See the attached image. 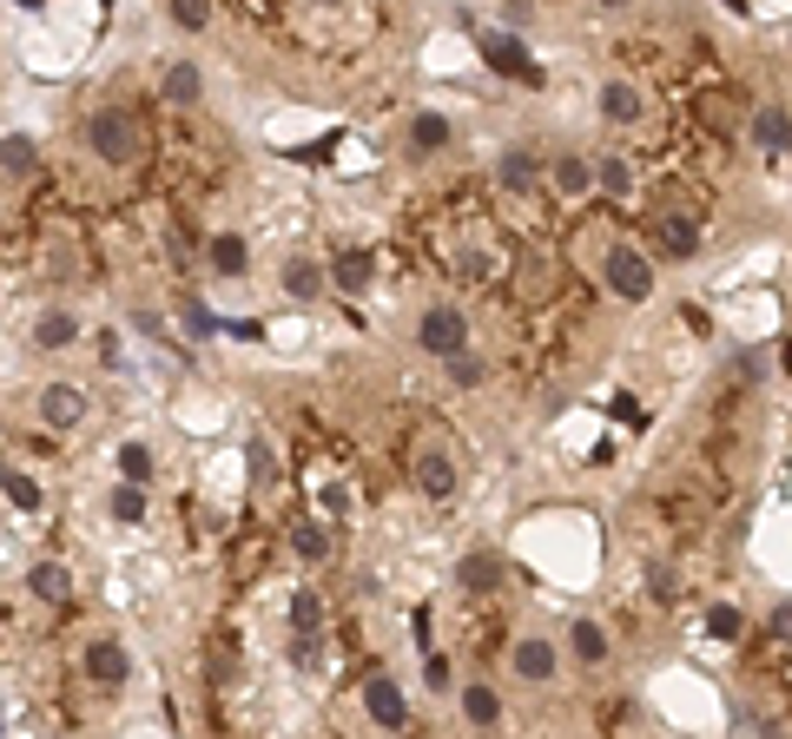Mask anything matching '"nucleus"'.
<instances>
[{
  "mask_svg": "<svg viewBox=\"0 0 792 739\" xmlns=\"http://www.w3.org/2000/svg\"><path fill=\"white\" fill-rule=\"evenodd\" d=\"M87 152L100 158V166H113V173H126V166H139V152H145V132H139V119H132V106H93L87 113Z\"/></svg>",
  "mask_w": 792,
  "mask_h": 739,
  "instance_id": "obj_1",
  "label": "nucleus"
},
{
  "mask_svg": "<svg viewBox=\"0 0 792 739\" xmlns=\"http://www.w3.org/2000/svg\"><path fill=\"white\" fill-rule=\"evenodd\" d=\"M595 271H601L608 297H621V304H648L654 297V252H648V244H634V238H608Z\"/></svg>",
  "mask_w": 792,
  "mask_h": 739,
  "instance_id": "obj_2",
  "label": "nucleus"
},
{
  "mask_svg": "<svg viewBox=\"0 0 792 739\" xmlns=\"http://www.w3.org/2000/svg\"><path fill=\"white\" fill-rule=\"evenodd\" d=\"M410 482H417L423 502H456V496H462V456L449 449V436H436V430L417 436V449H410Z\"/></svg>",
  "mask_w": 792,
  "mask_h": 739,
  "instance_id": "obj_3",
  "label": "nucleus"
},
{
  "mask_svg": "<svg viewBox=\"0 0 792 739\" xmlns=\"http://www.w3.org/2000/svg\"><path fill=\"white\" fill-rule=\"evenodd\" d=\"M79 680L87 687H132V647L119 634H87L79 640Z\"/></svg>",
  "mask_w": 792,
  "mask_h": 739,
  "instance_id": "obj_4",
  "label": "nucleus"
},
{
  "mask_svg": "<svg viewBox=\"0 0 792 739\" xmlns=\"http://www.w3.org/2000/svg\"><path fill=\"white\" fill-rule=\"evenodd\" d=\"M475 53H483V66L489 73H502V79H515V87H541V60L528 53V40L522 34H502V27H489V34H475Z\"/></svg>",
  "mask_w": 792,
  "mask_h": 739,
  "instance_id": "obj_5",
  "label": "nucleus"
},
{
  "mask_svg": "<svg viewBox=\"0 0 792 739\" xmlns=\"http://www.w3.org/2000/svg\"><path fill=\"white\" fill-rule=\"evenodd\" d=\"M554 674H562V647H554V634H515L509 640V680L541 693L554 687Z\"/></svg>",
  "mask_w": 792,
  "mask_h": 739,
  "instance_id": "obj_6",
  "label": "nucleus"
},
{
  "mask_svg": "<svg viewBox=\"0 0 792 739\" xmlns=\"http://www.w3.org/2000/svg\"><path fill=\"white\" fill-rule=\"evenodd\" d=\"M417 344H423L436 364L462 357V351H469V317H462L456 304H423V317H417Z\"/></svg>",
  "mask_w": 792,
  "mask_h": 739,
  "instance_id": "obj_7",
  "label": "nucleus"
},
{
  "mask_svg": "<svg viewBox=\"0 0 792 739\" xmlns=\"http://www.w3.org/2000/svg\"><path fill=\"white\" fill-rule=\"evenodd\" d=\"M87 390L79 383H66V377H53V383H40V396H34V423H47L53 436H66V430H79L87 423Z\"/></svg>",
  "mask_w": 792,
  "mask_h": 739,
  "instance_id": "obj_8",
  "label": "nucleus"
},
{
  "mask_svg": "<svg viewBox=\"0 0 792 739\" xmlns=\"http://www.w3.org/2000/svg\"><path fill=\"white\" fill-rule=\"evenodd\" d=\"M278 291H284L291 304H324L337 284H331V265H324V258H310V252H291V258L278 265Z\"/></svg>",
  "mask_w": 792,
  "mask_h": 739,
  "instance_id": "obj_9",
  "label": "nucleus"
},
{
  "mask_svg": "<svg viewBox=\"0 0 792 739\" xmlns=\"http://www.w3.org/2000/svg\"><path fill=\"white\" fill-rule=\"evenodd\" d=\"M363 713H370L376 732H404V726H410V693H404V680H396V674H370V680H363Z\"/></svg>",
  "mask_w": 792,
  "mask_h": 739,
  "instance_id": "obj_10",
  "label": "nucleus"
},
{
  "mask_svg": "<svg viewBox=\"0 0 792 739\" xmlns=\"http://www.w3.org/2000/svg\"><path fill=\"white\" fill-rule=\"evenodd\" d=\"M654 252H661V258H674V265L700 258V218H693V212H680V205L654 212Z\"/></svg>",
  "mask_w": 792,
  "mask_h": 739,
  "instance_id": "obj_11",
  "label": "nucleus"
},
{
  "mask_svg": "<svg viewBox=\"0 0 792 739\" xmlns=\"http://www.w3.org/2000/svg\"><path fill=\"white\" fill-rule=\"evenodd\" d=\"M449 145H456V119H449L443 106H417L410 126H404V152H410V158H436V152H449Z\"/></svg>",
  "mask_w": 792,
  "mask_h": 739,
  "instance_id": "obj_12",
  "label": "nucleus"
},
{
  "mask_svg": "<svg viewBox=\"0 0 792 739\" xmlns=\"http://www.w3.org/2000/svg\"><path fill=\"white\" fill-rule=\"evenodd\" d=\"M595 106H601V119H608V126H641V119H648V93L634 87L627 73H608V79H601Z\"/></svg>",
  "mask_w": 792,
  "mask_h": 739,
  "instance_id": "obj_13",
  "label": "nucleus"
},
{
  "mask_svg": "<svg viewBox=\"0 0 792 739\" xmlns=\"http://www.w3.org/2000/svg\"><path fill=\"white\" fill-rule=\"evenodd\" d=\"M746 139H753L759 158H785V152H792V106H785V100H766V106L753 113Z\"/></svg>",
  "mask_w": 792,
  "mask_h": 739,
  "instance_id": "obj_14",
  "label": "nucleus"
},
{
  "mask_svg": "<svg viewBox=\"0 0 792 739\" xmlns=\"http://www.w3.org/2000/svg\"><path fill=\"white\" fill-rule=\"evenodd\" d=\"M502 574H509V561H502L496 548H469V555L449 568V582H456L462 595H496V588H502Z\"/></svg>",
  "mask_w": 792,
  "mask_h": 739,
  "instance_id": "obj_15",
  "label": "nucleus"
},
{
  "mask_svg": "<svg viewBox=\"0 0 792 739\" xmlns=\"http://www.w3.org/2000/svg\"><path fill=\"white\" fill-rule=\"evenodd\" d=\"M541 179H548V166H541L528 145H502V152H496V186H502L509 199H528Z\"/></svg>",
  "mask_w": 792,
  "mask_h": 739,
  "instance_id": "obj_16",
  "label": "nucleus"
},
{
  "mask_svg": "<svg viewBox=\"0 0 792 739\" xmlns=\"http://www.w3.org/2000/svg\"><path fill=\"white\" fill-rule=\"evenodd\" d=\"M79 331H87V323H79V310H66V304H47L40 317H34V351H47V357H60V351H73L79 344Z\"/></svg>",
  "mask_w": 792,
  "mask_h": 739,
  "instance_id": "obj_17",
  "label": "nucleus"
},
{
  "mask_svg": "<svg viewBox=\"0 0 792 739\" xmlns=\"http://www.w3.org/2000/svg\"><path fill=\"white\" fill-rule=\"evenodd\" d=\"M21 582H27V595H34L40 608H66V601H73V568H66V561H53V555L27 561Z\"/></svg>",
  "mask_w": 792,
  "mask_h": 739,
  "instance_id": "obj_18",
  "label": "nucleus"
},
{
  "mask_svg": "<svg viewBox=\"0 0 792 739\" xmlns=\"http://www.w3.org/2000/svg\"><path fill=\"white\" fill-rule=\"evenodd\" d=\"M569 661H575V667H588V674H601V667L614 661V640H608V627H601V621H588V614H582V621H569Z\"/></svg>",
  "mask_w": 792,
  "mask_h": 739,
  "instance_id": "obj_19",
  "label": "nucleus"
},
{
  "mask_svg": "<svg viewBox=\"0 0 792 739\" xmlns=\"http://www.w3.org/2000/svg\"><path fill=\"white\" fill-rule=\"evenodd\" d=\"M456 700H462V719H469L475 732H496V726H502V687H496V680H462Z\"/></svg>",
  "mask_w": 792,
  "mask_h": 739,
  "instance_id": "obj_20",
  "label": "nucleus"
},
{
  "mask_svg": "<svg viewBox=\"0 0 792 739\" xmlns=\"http://www.w3.org/2000/svg\"><path fill=\"white\" fill-rule=\"evenodd\" d=\"M205 271L225 278V284L245 278V271H252V244L238 238V231H212V238H205Z\"/></svg>",
  "mask_w": 792,
  "mask_h": 739,
  "instance_id": "obj_21",
  "label": "nucleus"
},
{
  "mask_svg": "<svg viewBox=\"0 0 792 739\" xmlns=\"http://www.w3.org/2000/svg\"><path fill=\"white\" fill-rule=\"evenodd\" d=\"M158 100H166V106H199L205 100V73H199V60H173L166 73H158Z\"/></svg>",
  "mask_w": 792,
  "mask_h": 739,
  "instance_id": "obj_22",
  "label": "nucleus"
},
{
  "mask_svg": "<svg viewBox=\"0 0 792 739\" xmlns=\"http://www.w3.org/2000/svg\"><path fill=\"white\" fill-rule=\"evenodd\" d=\"M331 284H337L344 297H363V291L376 284V258L363 252V244H350V252H337V258H331Z\"/></svg>",
  "mask_w": 792,
  "mask_h": 739,
  "instance_id": "obj_23",
  "label": "nucleus"
},
{
  "mask_svg": "<svg viewBox=\"0 0 792 739\" xmlns=\"http://www.w3.org/2000/svg\"><path fill=\"white\" fill-rule=\"evenodd\" d=\"M548 179H554V192H562V199L601 192V186H595V158H588V152H554V166H548Z\"/></svg>",
  "mask_w": 792,
  "mask_h": 739,
  "instance_id": "obj_24",
  "label": "nucleus"
},
{
  "mask_svg": "<svg viewBox=\"0 0 792 739\" xmlns=\"http://www.w3.org/2000/svg\"><path fill=\"white\" fill-rule=\"evenodd\" d=\"M324 621H331V601H324V595H317L310 582L291 588V601H284V627H291V634H324Z\"/></svg>",
  "mask_w": 792,
  "mask_h": 739,
  "instance_id": "obj_25",
  "label": "nucleus"
},
{
  "mask_svg": "<svg viewBox=\"0 0 792 739\" xmlns=\"http://www.w3.org/2000/svg\"><path fill=\"white\" fill-rule=\"evenodd\" d=\"M0 488H8V509L14 515H40V475L34 469H21V462H8V469H0Z\"/></svg>",
  "mask_w": 792,
  "mask_h": 739,
  "instance_id": "obj_26",
  "label": "nucleus"
},
{
  "mask_svg": "<svg viewBox=\"0 0 792 739\" xmlns=\"http://www.w3.org/2000/svg\"><path fill=\"white\" fill-rule=\"evenodd\" d=\"M34 166H40V145H34L27 132H8V139H0V173H8V186L34 179Z\"/></svg>",
  "mask_w": 792,
  "mask_h": 739,
  "instance_id": "obj_27",
  "label": "nucleus"
},
{
  "mask_svg": "<svg viewBox=\"0 0 792 739\" xmlns=\"http://www.w3.org/2000/svg\"><path fill=\"white\" fill-rule=\"evenodd\" d=\"M106 515L119 522V528H139L145 522V482H113V496H106Z\"/></svg>",
  "mask_w": 792,
  "mask_h": 739,
  "instance_id": "obj_28",
  "label": "nucleus"
},
{
  "mask_svg": "<svg viewBox=\"0 0 792 739\" xmlns=\"http://www.w3.org/2000/svg\"><path fill=\"white\" fill-rule=\"evenodd\" d=\"M595 186L621 205V199H634V166H627L621 152H601V158H595Z\"/></svg>",
  "mask_w": 792,
  "mask_h": 739,
  "instance_id": "obj_29",
  "label": "nucleus"
},
{
  "mask_svg": "<svg viewBox=\"0 0 792 739\" xmlns=\"http://www.w3.org/2000/svg\"><path fill=\"white\" fill-rule=\"evenodd\" d=\"M179 317H186V337H199V344H212V337H225V317L205 304V297H186L179 304Z\"/></svg>",
  "mask_w": 792,
  "mask_h": 739,
  "instance_id": "obj_30",
  "label": "nucleus"
},
{
  "mask_svg": "<svg viewBox=\"0 0 792 739\" xmlns=\"http://www.w3.org/2000/svg\"><path fill=\"white\" fill-rule=\"evenodd\" d=\"M291 555L310 561V568L331 561V528H324V522H297V528H291Z\"/></svg>",
  "mask_w": 792,
  "mask_h": 739,
  "instance_id": "obj_31",
  "label": "nucleus"
},
{
  "mask_svg": "<svg viewBox=\"0 0 792 739\" xmlns=\"http://www.w3.org/2000/svg\"><path fill=\"white\" fill-rule=\"evenodd\" d=\"M700 627H706L713 640H720V647H727V640H740V634H746V614H740L733 601H706V614H700Z\"/></svg>",
  "mask_w": 792,
  "mask_h": 739,
  "instance_id": "obj_32",
  "label": "nucleus"
},
{
  "mask_svg": "<svg viewBox=\"0 0 792 739\" xmlns=\"http://www.w3.org/2000/svg\"><path fill=\"white\" fill-rule=\"evenodd\" d=\"M284 661L297 674H324V634H291L284 640Z\"/></svg>",
  "mask_w": 792,
  "mask_h": 739,
  "instance_id": "obj_33",
  "label": "nucleus"
},
{
  "mask_svg": "<svg viewBox=\"0 0 792 739\" xmlns=\"http://www.w3.org/2000/svg\"><path fill=\"white\" fill-rule=\"evenodd\" d=\"M443 377H449L456 390H483V383H489V357L462 351V357H449V364H443Z\"/></svg>",
  "mask_w": 792,
  "mask_h": 739,
  "instance_id": "obj_34",
  "label": "nucleus"
},
{
  "mask_svg": "<svg viewBox=\"0 0 792 739\" xmlns=\"http://www.w3.org/2000/svg\"><path fill=\"white\" fill-rule=\"evenodd\" d=\"M152 462H158L152 443H139V436L119 443V475H126V482H152Z\"/></svg>",
  "mask_w": 792,
  "mask_h": 739,
  "instance_id": "obj_35",
  "label": "nucleus"
},
{
  "mask_svg": "<svg viewBox=\"0 0 792 739\" xmlns=\"http://www.w3.org/2000/svg\"><path fill=\"white\" fill-rule=\"evenodd\" d=\"M166 21L186 27V34H205L212 27V0H166Z\"/></svg>",
  "mask_w": 792,
  "mask_h": 739,
  "instance_id": "obj_36",
  "label": "nucleus"
},
{
  "mask_svg": "<svg viewBox=\"0 0 792 739\" xmlns=\"http://www.w3.org/2000/svg\"><path fill=\"white\" fill-rule=\"evenodd\" d=\"M423 687H430V693H449V687H456V667H449V653H436V647L423 653Z\"/></svg>",
  "mask_w": 792,
  "mask_h": 739,
  "instance_id": "obj_37",
  "label": "nucleus"
},
{
  "mask_svg": "<svg viewBox=\"0 0 792 739\" xmlns=\"http://www.w3.org/2000/svg\"><path fill=\"white\" fill-rule=\"evenodd\" d=\"M245 462H252V482H278V456H271V443H265V436H252V443H245Z\"/></svg>",
  "mask_w": 792,
  "mask_h": 739,
  "instance_id": "obj_38",
  "label": "nucleus"
},
{
  "mask_svg": "<svg viewBox=\"0 0 792 739\" xmlns=\"http://www.w3.org/2000/svg\"><path fill=\"white\" fill-rule=\"evenodd\" d=\"M337 145H344V132H324L310 145H291V158H297V166H324V152H337Z\"/></svg>",
  "mask_w": 792,
  "mask_h": 739,
  "instance_id": "obj_39",
  "label": "nucleus"
},
{
  "mask_svg": "<svg viewBox=\"0 0 792 739\" xmlns=\"http://www.w3.org/2000/svg\"><path fill=\"white\" fill-rule=\"evenodd\" d=\"M766 640L792 647V601H772V608H766Z\"/></svg>",
  "mask_w": 792,
  "mask_h": 739,
  "instance_id": "obj_40",
  "label": "nucleus"
},
{
  "mask_svg": "<svg viewBox=\"0 0 792 739\" xmlns=\"http://www.w3.org/2000/svg\"><path fill=\"white\" fill-rule=\"evenodd\" d=\"M132 331L152 337V344H173V331H166V317H158V310H132Z\"/></svg>",
  "mask_w": 792,
  "mask_h": 739,
  "instance_id": "obj_41",
  "label": "nucleus"
},
{
  "mask_svg": "<svg viewBox=\"0 0 792 739\" xmlns=\"http://www.w3.org/2000/svg\"><path fill=\"white\" fill-rule=\"evenodd\" d=\"M317 502H324V515H350V488L344 482H324V488H317Z\"/></svg>",
  "mask_w": 792,
  "mask_h": 739,
  "instance_id": "obj_42",
  "label": "nucleus"
},
{
  "mask_svg": "<svg viewBox=\"0 0 792 739\" xmlns=\"http://www.w3.org/2000/svg\"><path fill=\"white\" fill-rule=\"evenodd\" d=\"M674 588H680L674 568H648V595H654V601H674Z\"/></svg>",
  "mask_w": 792,
  "mask_h": 739,
  "instance_id": "obj_43",
  "label": "nucleus"
},
{
  "mask_svg": "<svg viewBox=\"0 0 792 739\" xmlns=\"http://www.w3.org/2000/svg\"><path fill=\"white\" fill-rule=\"evenodd\" d=\"M100 364H106V370H126V344H119V331L100 337Z\"/></svg>",
  "mask_w": 792,
  "mask_h": 739,
  "instance_id": "obj_44",
  "label": "nucleus"
},
{
  "mask_svg": "<svg viewBox=\"0 0 792 739\" xmlns=\"http://www.w3.org/2000/svg\"><path fill=\"white\" fill-rule=\"evenodd\" d=\"M225 337H245V344H258V337H265V323H252V317H225Z\"/></svg>",
  "mask_w": 792,
  "mask_h": 739,
  "instance_id": "obj_45",
  "label": "nucleus"
},
{
  "mask_svg": "<svg viewBox=\"0 0 792 739\" xmlns=\"http://www.w3.org/2000/svg\"><path fill=\"white\" fill-rule=\"evenodd\" d=\"M608 409H614V417H621V423H627V430H648V423H641V403H634V396H614V403H608Z\"/></svg>",
  "mask_w": 792,
  "mask_h": 739,
  "instance_id": "obj_46",
  "label": "nucleus"
},
{
  "mask_svg": "<svg viewBox=\"0 0 792 739\" xmlns=\"http://www.w3.org/2000/svg\"><path fill=\"white\" fill-rule=\"evenodd\" d=\"M733 364H740V377H746V383H759V377H766V370H759V351H740Z\"/></svg>",
  "mask_w": 792,
  "mask_h": 739,
  "instance_id": "obj_47",
  "label": "nucleus"
},
{
  "mask_svg": "<svg viewBox=\"0 0 792 739\" xmlns=\"http://www.w3.org/2000/svg\"><path fill=\"white\" fill-rule=\"evenodd\" d=\"M720 8H727L733 21H746V14H753V0H720Z\"/></svg>",
  "mask_w": 792,
  "mask_h": 739,
  "instance_id": "obj_48",
  "label": "nucleus"
},
{
  "mask_svg": "<svg viewBox=\"0 0 792 739\" xmlns=\"http://www.w3.org/2000/svg\"><path fill=\"white\" fill-rule=\"evenodd\" d=\"M595 8H601V14H621V8H627V0H595Z\"/></svg>",
  "mask_w": 792,
  "mask_h": 739,
  "instance_id": "obj_49",
  "label": "nucleus"
},
{
  "mask_svg": "<svg viewBox=\"0 0 792 739\" xmlns=\"http://www.w3.org/2000/svg\"><path fill=\"white\" fill-rule=\"evenodd\" d=\"M14 8H40V0H14Z\"/></svg>",
  "mask_w": 792,
  "mask_h": 739,
  "instance_id": "obj_50",
  "label": "nucleus"
},
{
  "mask_svg": "<svg viewBox=\"0 0 792 739\" xmlns=\"http://www.w3.org/2000/svg\"><path fill=\"white\" fill-rule=\"evenodd\" d=\"M785 47H792V40H785Z\"/></svg>",
  "mask_w": 792,
  "mask_h": 739,
  "instance_id": "obj_51",
  "label": "nucleus"
}]
</instances>
